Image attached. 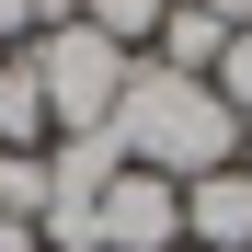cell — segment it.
I'll list each match as a JSON object with an SVG mask.
<instances>
[{"label": "cell", "mask_w": 252, "mask_h": 252, "mask_svg": "<svg viewBox=\"0 0 252 252\" xmlns=\"http://www.w3.org/2000/svg\"><path fill=\"white\" fill-rule=\"evenodd\" d=\"M0 252H46V241H34V229H23V218H0Z\"/></svg>", "instance_id": "cell-10"}, {"label": "cell", "mask_w": 252, "mask_h": 252, "mask_svg": "<svg viewBox=\"0 0 252 252\" xmlns=\"http://www.w3.org/2000/svg\"><path fill=\"white\" fill-rule=\"evenodd\" d=\"M34 34H46V0H0V58L34 46Z\"/></svg>", "instance_id": "cell-8"}, {"label": "cell", "mask_w": 252, "mask_h": 252, "mask_svg": "<svg viewBox=\"0 0 252 252\" xmlns=\"http://www.w3.org/2000/svg\"><path fill=\"white\" fill-rule=\"evenodd\" d=\"M103 138L138 160V172L195 184V172H229L252 126H241L218 92H206V80H172V69H149V58H138V80H126V103H115V126H103Z\"/></svg>", "instance_id": "cell-1"}, {"label": "cell", "mask_w": 252, "mask_h": 252, "mask_svg": "<svg viewBox=\"0 0 252 252\" xmlns=\"http://www.w3.org/2000/svg\"><path fill=\"white\" fill-rule=\"evenodd\" d=\"M184 252H252V172H195L184 184Z\"/></svg>", "instance_id": "cell-4"}, {"label": "cell", "mask_w": 252, "mask_h": 252, "mask_svg": "<svg viewBox=\"0 0 252 252\" xmlns=\"http://www.w3.org/2000/svg\"><path fill=\"white\" fill-rule=\"evenodd\" d=\"M206 92H218V103H229V115L252 126V23H241L229 46H218V69H206Z\"/></svg>", "instance_id": "cell-7"}, {"label": "cell", "mask_w": 252, "mask_h": 252, "mask_svg": "<svg viewBox=\"0 0 252 252\" xmlns=\"http://www.w3.org/2000/svg\"><path fill=\"white\" fill-rule=\"evenodd\" d=\"M92 252H184V184L126 160L103 184V206H92Z\"/></svg>", "instance_id": "cell-3"}, {"label": "cell", "mask_w": 252, "mask_h": 252, "mask_svg": "<svg viewBox=\"0 0 252 252\" xmlns=\"http://www.w3.org/2000/svg\"><path fill=\"white\" fill-rule=\"evenodd\" d=\"M241 172H252V138H241Z\"/></svg>", "instance_id": "cell-11"}, {"label": "cell", "mask_w": 252, "mask_h": 252, "mask_svg": "<svg viewBox=\"0 0 252 252\" xmlns=\"http://www.w3.org/2000/svg\"><path fill=\"white\" fill-rule=\"evenodd\" d=\"M34 80H46V138H103L115 103H126V80H138V58L115 46V34L92 23H58V34H34Z\"/></svg>", "instance_id": "cell-2"}, {"label": "cell", "mask_w": 252, "mask_h": 252, "mask_svg": "<svg viewBox=\"0 0 252 252\" xmlns=\"http://www.w3.org/2000/svg\"><path fill=\"white\" fill-rule=\"evenodd\" d=\"M0 218H46V149H0Z\"/></svg>", "instance_id": "cell-6"}, {"label": "cell", "mask_w": 252, "mask_h": 252, "mask_svg": "<svg viewBox=\"0 0 252 252\" xmlns=\"http://www.w3.org/2000/svg\"><path fill=\"white\" fill-rule=\"evenodd\" d=\"M195 12L218 23V34H241V23H252V0H195Z\"/></svg>", "instance_id": "cell-9"}, {"label": "cell", "mask_w": 252, "mask_h": 252, "mask_svg": "<svg viewBox=\"0 0 252 252\" xmlns=\"http://www.w3.org/2000/svg\"><path fill=\"white\" fill-rule=\"evenodd\" d=\"M0 149H46V80H34L23 46L0 58Z\"/></svg>", "instance_id": "cell-5"}]
</instances>
